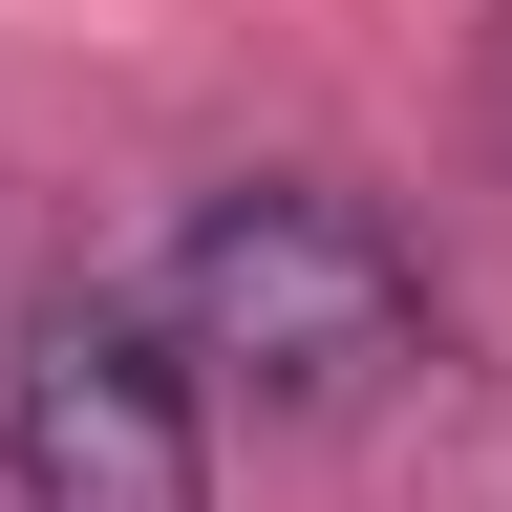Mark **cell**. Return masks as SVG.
Listing matches in <instances>:
<instances>
[{
  "label": "cell",
  "instance_id": "1",
  "mask_svg": "<svg viewBox=\"0 0 512 512\" xmlns=\"http://www.w3.org/2000/svg\"><path fill=\"white\" fill-rule=\"evenodd\" d=\"M150 342L192 384H235V406L320 427V406H384L427 363V256L363 192H320V171H235V192H192V235L150 278Z\"/></svg>",
  "mask_w": 512,
  "mask_h": 512
},
{
  "label": "cell",
  "instance_id": "2",
  "mask_svg": "<svg viewBox=\"0 0 512 512\" xmlns=\"http://www.w3.org/2000/svg\"><path fill=\"white\" fill-rule=\"evenodd\" d=\"M0 491L22 512H192V363L150 299H43L0 363Z\"/></svg>",
  "mask_w": 512,
  "mask_h": 512
}]
</instances>
